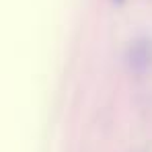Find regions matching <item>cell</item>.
<instances>
[{
    "label": "cell",
    "mask_w": 152,
    "mask_h": 152,
    "mask_svg": "<svg viewBox=\"0 0 152 152\" xmlns=\"http://www.w3.org/2000/svg\"><path fill=\"white\" fill-rule=\"evenodd\" d=\"M127 64L134 72H144L152 66V41L136 39L127 50Z\"/></svg>",
    "instance_id": "cell-1"
},
{
    "label": "cell",
    "mask_w": 152,
    "mask_h": 152,
    "mask_svg": "<svg viewBox=\"0 0 152 152\" xmlns=\"http://www.w3.org/2000/svg\"><path fill=\"white\" fill-rule=\"evenodd\" d=\"M115 2H124V0H115Z\"/></svg>",
    "instance_id": "cell-2"
}]
</instances>
